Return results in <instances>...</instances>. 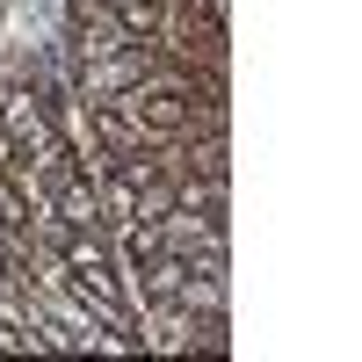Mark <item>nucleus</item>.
<instances>
[{"label":"nucleus","instance_id":"nucleus-1","mask_svg":"<svg viewBox=\"0 0 362 362\" xmlns=\"http://www.w3.org/2000/svg\"><path fill=\"white\" fill-rule=\"evenodd\" d=\"M153 239H160V254H174V261H225V218H218V210L174 203V210L153 218Z\"/></svg>","mask_w":362,"mask_h":362},{"label":"nucleus","instance_id":"nucleus-2","mask_svg":"<svg viewBox=\"0 0 362 362\" xmlns=\"http://www.w3.org/2000/svg\"><path fill=\"white\" fill-rule=\"evenodd\" d=\"M153 66H160V44H131V51H109V58H80V102L124 95V87H138Z\"/></svg>","mask_w":362,"mask_h":362}]
</instances>
